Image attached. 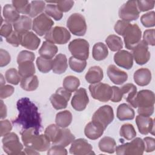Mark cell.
I'll return each instance as SVG.
<instances>
[{"mask_svg": "<svg viewBox=\"0 0 155 155\" xmlns=\"http://www.w3.org/2000/svg\"><path fill=\"white\" fill-rule=\"evenodd\" d=\"M18 114L12 120V124L20 128V132L34 128L39 133L42 129V119L38 107L28 97H22L16 103Z\"/></svg>", "mask_w": 155, "mask_h": 155, "instance_id": "obj_1", "label": "cell"}, {"mask_svg": "<svg viewBox=\"0 0 155 155\" xmlns=\"http://www.w3.org/2000/svg\"><path fill=\"white\" fill-rule=\"evenodd\" d=\"M21 139L25 147L38 151H45L50 148V141L45 134H39L34 128H29L20 132Z\"/></svg>", "mask_w": 155, "mask_h": 155, "instance_id": "obj_2", "label": "cell"}, {"mask_svg": "<svg viewBox=\"0 0 155 155\" xmlns=\"http://www.w3.org/2000/svg\"><path fill=\"white\" fill-rule=\"evenodd\" d=\"M154 92L149 90H142L136 93L131 107L138 108L139 114L150 116L154 112Z\"/></svg>", "mask_w": 155, "mask_h": 155, "instance_id": "obj_3", "label": "cell"}, {"mask_svg": "<svg viewBox=\"0 0 155 155\" xmlns=\"http://www.w3.org/2000/svg\"><path fill=\"white\" fill-rule=\"evenodd\" d=\"M2 148L4 152L8 155L25 154L23 150V145L19 142L18 135L10 132L4 136L2 139Z\"/></svg>", "mask_w": 155, "mask_h": 155, "instance_id": "obj_4", "label": "cell"}, {"mask_svg": "<svg viewBox=\"0 0 155 155\" xmlns=\"http://www.w3.org/2000/svg\"><path fill=\"white\" fill-rule=\"evenodd\" d=\"M117 155H142L145 151L143 140L140 137H136L130 142L120 145L116 147Z\"/></svg>", "mask_w": 155, "mask_h": 155, "instance_id": "obj_5", "label": "cell"}, {"mask_svg": "<svg viewBox=\"0 0 155 155\" xmlns=\"http://www.w3.org/2000/svg\"><path fill=\"white\" fill-rule=\"evenodd\" d=\"M67 27L72 34L79 36H84L87 29L85 18L78 13H73L68 17Z\"/></svg>", "mask_w": 155, "mask_h": 155, "instance_id": "obj_6", "label": "cell"}, {"mask_svg": "<svg viewBox=\"0 0 155 155\" xmlns=\"http://www.w3.org/2000/svg\"><path fill=\"white\" fill-rule=\"evenodd\" d=\"M47 41L52 44H65L69 41L71 35L69 31L64 27L55 26L52 27L44 36Z\"/></svg>", "mask_w": 155, "mask_h": 155, "instance_id": "obj_7", "label": "cell"}, {"mask_svg": "<svg viewBox=\"0 0 155 155\" xmlns=\"http://www.w3.org/2000/svg\"><path fill=\"white\" fill-rule=\"evenodd\" d=\"M88 88L92 97L100 102H107L111 97L112 88L107 84L98 82L90 84Z\"/></svg>", "mask_w": 155, "mask_h": 155, "instance_id": "obj_8", "label": "cell"}, {"mask_svg": "<svg viewBox=\"0 0 155 155\" xmlns=\"http://www.w3.org/2000/svg\"><path fill=\"white\" fill-rule=\"evenodd\" d=\"M90 45L84 39H75L68 44V50L72 56L82 60H87L89 56Z\"/></svg>", "mask_w": 155, "mask_h": 155, "instance_id": "obj_9", "label": "cell"}, {"mask_svg": "<svg viewBox=\"0 0 155 155\" xmlns=\"http://www.w3.org/2000/svg\"><path fill=\"white\" fill-rule=\"evenodd\" d=\"M122 36L124 38L125 48L132 50L140 41L142 31L137 24H131L125 30Z\"/></svg>", "mask_w": 155, "mask_h": 155, "instance_id": "obj_10", "label": "cell"}, {"mask_svg": "<svg viewBox=\"0 0 155 155\" xmlns=\"http://www.w3.org/2000/svg\"><path fill=\"white\" fill-rule=\"evenodd\" d=\"M53 24V21L47 15L42 13L33 19L32 30L38 35L42 36L50 31Z\"/></svg>", "mask_w": 155, "mask_h": 155, "instance_id": "obj_11", "label": "cell"}, {"mask_svg": "<svg viewBox=\"0 0 155 155\" xmlns=\"http://www.w3.org/2000/svg\"><path fill=\"white\" fill-rule=\"evenodd\" d=\"M140 12L138 10L136 1H128L119 10V17L123 21L130 22L137 19Z\"/></svg>", "mask_w": 155, "mask_h": 155, "instance_id": "obj_12", "label": "cell"}, {"mask_svg": "<svg viewBox=\"0 0 155 155\" xmlns=\"http://www.w3.org/2000/svg\"><path fill=\"white\" fill-rule=\"evenodd\" d=\"M114 116L113 108L108 105H105L99 107L94 113L92 120L101 124L106 129L107 126L113 122Z\"/></svg>", "mask_w": 155, "mask_h": 155, "instance_id": "obj_13", "label": "cell"}, {"mask_svg": "<svg viewBox=\"0 0 155 155\" xmlns=\"http://www.w3.org/2000/svg\"><path fill=\"white\" fill-rule=\"evenodd\" d=\"M71 96V93L65 90L64 87H60L56 90L54 93L50 97V102L53 108L57 110L64 109L67 107L68 102Z\"/></svg>", "mask_w": 155, "mask_h": 155, "instance_id": "obj_14", "label": "cell"}, {"mask_svg": "<svg viewBox=\"0 0 155 155\" xmlns=\"http://www.w3.org/2000/svg\"><path fill=\"white\" fill-rule=\"evenodd\" d=\"M131 54L136 63L140 65L147 63L150 58L148 45L143 40L140 41L132 49Z\"/></svg>", "mask_w": 155, "mask_h": 155, "instance_id": "obj_15", "label": "cell"}, {"mask_svg": "<svg viewBox=\"0 0 155 155\" xmlns=\"http://www.w3.org/2000/svg\"><path fill=\"white\" fill-rule=\"evenodd\" d=\"M70 153L74 155H90L94 154L92 145L83 138L74 139L70 148Z\"/></svg>", "mask_w": 155, "mask_h": 155, "instance_id": "obj_16", "label": "cell"}, {"mask_svg": "<svg viewBox=\"0 0 155 155\" xmlns=\"http://www.w3.org/2000/svg\"><path fill=\"white\" fill-rule=\"evenodd\" d=\"M88 102L89 98L86 90L84 88H80L74 93L71 101V105L75 110L81 111L86 108Z\"/></svg>", "mask_w": 155, "mask_h": 155, "instance_id": "obj_17", "label": "cell"}, {"mask_svg": "<svg viewBox=\"0 0 155 155\" xmlns=\"http://www.w3.org/2000/svg\"><path fill=\"white\" fill-rule=\"evenodd\" d=\"M136 123L139 133L143 135L148 133L154 134V121L150 116L137 115L136 117Z\"/></svg>", "mask_w": 155, "mask_h": 155, "instance_id": "obj_18", "label": "cell"}, {"mask_svg": "<svg viewBox=\"0 0 155 155\" xmlns=\"http://www.w3.org/2000/svg\"><path fill=\"white\" fill-rule=\"evenodd\" d=\"M114 61L118 66L129 70L133 67V57L130 52L125 50H120L114 54Z\"/></svg>", "mask_w": 155, "mask_h": 155, "instance_id": "obj_19", "label": "cell"}, {"mask_svg": "<svg viewBox=\"0 0 155 155\" xmlns=\"http://www.w3.org/2000/svg\"><path fill=\"white\" fill-rule=\"evenodd\" d=\"M107 73L110 80L116 85H122L128 79L127 73L113 64L108 67Z\"/></svg>", "mask_w": 155, "mask_h": 155, "instance_id": "obj_20", "label": "cell"}, {"mask_svg": "<svg viewBox=\"0 0 155 155\" xmlns=\"http://www.w3.org/2000/svg\"><path fill=\"white\" fill-rule=\"evenodd\" d=\"M105 130L101 124L92 120L86 125L84 128V133L87 138L96 140L103 134Z\"/></svg>", "mask_w": 155, "mask_h": 155, "instance_id": "obj_21", "label": "cell"}, {"mask_svg": "<svg viewBox=\"0 0 155 155\" xmlns=\"http://www.w3.org/2000/svg\"><path fill=\"white\" fill-rule=\"evenodd\" d=\"M41 43V39L32 31H27L22 35L21 45L30 50H36Z\"/></svg>", "mask_w": 155, "mask_h": 155, "instance_id": "obj_22", "label": "cell"}, {"mask_svg": "<svg viewBox=\"0 0 155 155\" xmlns=\"http://www.w3.org/2000/svg\"><path fill=\"white\" fill-rule=\"evenodd\" d=\"M151 72L147 68H141L137 70L133 75L134 81L139 86H146L151 81Z\"/></svg>", "mask_w": 155, "mask_h": 155, "instance_id": "obj_23", "label": "cell"}, {"mask_svg": "<svg viewBox=\"0 0 155 155\" xmlns=\"http://www.w3.org/2000/svg\"><path fill=\"white\" fill-rule=\"evenodd\" d=\"M68 67L67 59L65 54H58L53 61L52 70L55 74H61L65 72Z\"/></svg>", "mask_w": 155, "mask_h": 155, "instance_id": "obj_24", "label": "cell"}, {"mask_svg": "<svg viewBox=\"0 0 155 155\" xmlns=\"http://www.w3.org/2000/svg\"><path fill=\"white\" fill-rule=\"evenodd\" d=\"M103 78V70L99 66L91 67L85 76V80L91 84L100 82Z\"/></svg>", "mask_w": 155, "mask_h": 155, "instance_id": "obj_25", "label": "cell"}, {"mask_svg": "<svg viewBox=\"0 0 155 155\" xmlns=\"http://www.w3.org/2000/svg\"><path fill=\"white\" fill-rule=\"evenodd\" d=\"M134 110L128 104L123 103L117 107L116 116L120 120H132L134 119Z\"/></svg>", "mask_w": 155, "mask_h": 155, "instance_id": "obj_26", "label": "cell"}, {"mask_svg": "<svg viewBox=\"0 0 155 155\" xmlns=\"http://www.w3.org/2000/svg\"><path fill=\"white\" fill-rule=\"evenodd\" d=\"M31 19L28 16L22 15L13 24L15 30L21 34H24L31 28Z\"/></svg>", "mask_w": 155, "mask_h": 155, "instance_id": "obj_27", "label": "cell"}, {"mask_svg": "<svg viewBox=\"0 0 155 155\" xmlns=\"http://www.w3.org/2000/svg\"><path fill=\"white\" fill-rule=\"evenodd\" d=\"M2 15L4 21L10 24H14L20 18L19 13L12 4H5L3 7Z\"/></svg>", "mask_w": 155, "mask_h": 155, "instance_id": "obj_28", "label": "cell"}, {"mask_svg": "<svg viewBox=\"0 0 155 155\" xmlns=\"http://www.w3.org/2000/svg\"><path fill=\"white\" fill-rule=\"evenodd\" d=\"M58 50V47L48 41H44L39 50V54L42 58L47 59L53 58Z\"/></svg>", "mask_w": 155, "mask_h": 155, "instance_id": "obj_29", "label": "cell"}, {"mask_svg": "<svg viewBox=\"0 0 155 155\" xmlns=\"http://www.w3.org/2000/svg\"><path fill=\"white\" fill-rule=\"evenodd\" d=\"M98 147L101 151L111 154L115 151L116 142L113 138L109 136H105L99 140Z\"/></svg>", "mask_w": 155, "mask_h": 155, "instance_id": "obj_30", "label": "cell"}, {"mask_svg": "<svg viewBox=\"0 0 155 155\" xmlns=\"http://www.w3.org/2000/svg\"><path fill=\"white\" fill-rule=\"evenodd\" d=\"M108 55L106 45L102 42H97L93 47L92 56L94 60L100 61L105 59Z\"/></svg>", "mask_w": 155, "mask_h": 155, "instance_id": "obj_31", "label": "cell"}, {"mask_svg": "<svg viewBox=\"0 0 155 155\" xmlns=\"http://www.w3.org/2000/svg\"><path fill=\"white\" fill-rule=\"evenodd\" d=\"M73 119L72 114L69 110H64L58 113L56 115V124L61 128H66L70 125Z\"/></svg>", "mask_w": 155, "mask_h": 155, "instance_id": "obj_32", "label": "cell"}, {"mask_svg": "<svg viewBox=\"0 0 155 155\" xmlns=\"http://www.w3.org/2000/svg\"><path fill=\"white\" fill-rule=\"evenodd\" d=\"M61 131L62 128L56 124H50L45 128L44 134L52 142V144L54 145L58 140L61 134Z\"/></svg>", "mask_w": 155, "mask_h": 155, "instance_id": "obj_33", "label": "cell"}, {"mask_svg": "<svg viewBox=\"0 0 155 155\" xmlns=\"http://www.w3.org/2000/svg\"><path fill=\"white\" fill-rule=\"evenodd\" d=\"M20 85L25 91H31L36 90L39 85V81L37 76L33 75L27 78H22Z\"/></svg>", "mask_w": 155, "mask_h": 155, "instance_id": "obj_34", "label": "cell"}, {"mask_svg": "<svg viewBox=\"0 0 155 155\" xmlns=\"http://www.w3.org/2000/svg\"><path fill=\"white\" fill-rule=\"evenodd\" d=\"M120 88L123 93V97H125L126 101L131 106L137 93L136 87L133 84L128 83L123 85Z\"/></svg>", "mask_w": 155, "mask_h": 155, "instance_id": "obj_35", "label": "cell"}, {"mask_svg": "<svg viewBox=\"0 0 155 155\" xmlns=\"http://www.w3.org/2000/svg\"><path fill=\"white\" fill-rule=\"evenodd\" d=\"M75 139V136L71 133L70 130L68 128H62L61 134L58 140L54 144L66 147Z\"/></svg>", "mask_w": 155, "mask_h": 155, "instance_id": "obj_36", "label": "cell"}, {"mask_svg": "<svg viewBox=\"0 0 155 155\" xmlns=\"http://www.w3.org/2000/svg\"><path fill=\"white\" fill-rule=\"evenodd\" d=\"M35 67L33 62H24L18 64V72L21 77L27 78L34 75Z\"/></svg>", "mask_w": 155, "mask_h": 155, "instance_id": "obj_37", "label": "cell"}, {"mask_svg": "<svg viewBox=\"0 0 155 155\" xmlns=\"http://www.w3.org/2000/svg\"><path fill=\"white\" fill-rule=\"evenodd\" d=\"M105 42L112 51H118L123 48V42L121 38L115 35H109L106 38Z\"/></svg>", "mask_w": 155, "mask_h": 155, "instance_id": "obj_38", "label": "cell"}, {"mask_svg": "<svg viewBox=\"0 0 155 155\" xmlns=\"http://www.w3.org/2000/svg\"><path fill=\"white\" fill-rule=\"evenodd\" d=\"M62 85L63 87L69 92H74L80 85V81L77 77L69 75L64 79Z\"/></svg>", "mask_w": 155, "mask_h": 155, "instance_id": "obj_39", "label": "cell"}, {"mask_svg": "<svg viewBox=\"0 0 155 155\" xmlns=\"http://www.w3.org/2000/svg\"><path fill=\"white\" fill-rule=\"evenodd\" d=\"M119 134L121 137L130 140L136 137V131L132 124L127 123L121 126Z\"/></svg>", "mask_w": 155, "mask_h": 155, "instance_id": "obj_40", "label": "cell"}, {"mask_svg": "<svg viewBox=\"0 0 155 155\" xmlns=\"http://www.w3.org/2000/svg\"><path fill=\"white\" fill-rule=\"evenodd\" d=\"M45 14L48 16H51L56 21H59L63 17V12L58 8L56 4H48L45 8Z\"/></svg>", "mask_w": 155, "mask_h": 155, "instance_id": "obj_41", "label": "cell"}, {"mask_svg": "<svg viewBox=\"0 0 155 155\" xmlns=\"http://www.w3.org/2000/svg\"><path fill=\"white\" fill-rule=\"evenodd\" d=\"M68 62L71 70L77 73L82 72L87 66V62L85 60L76 58L73 56L69 58Z\"/></svg>", "mask_w": 155, "mask_h": 155, "instance_id": "obj_42", "label": "cell"}, {"mask_svg": "<svg viewBox=\"0 0 155 155\" xmlns=\"http://www.w3.org/2000/svg\"><path fill=\"white\" fill-rule=\"evenodd\" d=\"M36 63L38 70L43 73H48L52 69L53 61L51 59H47L39 56L37 58Z\"/></svg>", "mask_w": 155, "mask_h": 155, "instance_id": "obj_43", "label": "cell"}, {"mask_svg": "<svg viewBox=\"0 0 155 155\" xmlns=\"http://www.w3.org/2000/svg\"><path fill=\"white\" fill-rule=\"evenodd\" d=\"M30 12L29 16L31 18H34L38 16L45 10L46 4L45 2L43 1H32L30 2Z\"/></svg>", "mask_w": 155, "mask_h": 155, "instance_id": "obj_44", "label": "cell"}, {"mask_svg": "<svg viewBox=\"0 0 155 155\" xmlns=\"http://www.w3.org/2000/svg\"><path fill=\"white\" fill-rule=\"evenodd\" d=\"M12 5L19 13L29 14L30 12V4L28 1L13 0L12 1Z\"/></svg>", "mask_w": 155, "mask_h": 155, "instance_id": "obj_45", "label": "cell"}, {"mask_svg": "<svg viewBox=\"0 0 155 155\" xmlns=\"http://www.w3.org/2000/svg\"><path fill=\"white\" fill-rule=\"evenodd\" d=\"M5 78L7 82L13 85H18L21 81V76L16 68L8 69L5 74Z\"/></svg>", "mask_w": 155, "mask_h": 155, "instance_id": "obj_46", "label": "cell"}, {"mask_svg": "<svg viewBox=\"0 0 155 155\" xmlns=\"http://www.w3.org/2000/svg\"><path fill=\"white\" fill-rule=\"evenodd\" d=\"M142 24L147 28L153 27L155 25V13L154 11L149 12L142 15L140 17Z\"/></svg>", "mask_w": 155, "mask_h": 155, "instance_id": "obj_47", "label": "cell"}, {"mask_svg": "<svg viewBox=\"0 0 155 155\" xmlns=\"http://www.w3.org/2000/svg\"><path fill=\"white\" fill-rule=\"evenodd\" d=\"M35 59V54L33 52L27 51V50H22L20 51L17 57V62L18 64L24 62H33Z\"/></svg>", "mask_w": 155, "mask_h": 155, "instance_id": "obj_48", "label": "cell"}, {"mask_svg": "<svg viewBox=\"0 0 155 155\" xmlns=\"http://www.w3.org/2000/svg\"><path fill=\"white\" fill-rule=\"evenodd\" d=\"M48 3L56 4L58 8L62 12H67L70 10L74 5L73 1H45Z\"/></svg>", "mask_w": 155, "mask_h": 155, "instance_id": "obj_49", "label": "cell"}, {"mask_svg": "<svg viewBox=\"0 0 155 155\" xmlns=\"http://www.w3.org/2000/svg\"><path fill=\"white\" fill-rule=\"evenodd\" d=\"M136 3L139 12H146L154 8L155 1L139 0L136 1Z\"/></svg>", "mask_w": 155, "mask_h": 155, "instance_id": "obj_50", "label": "cell"}, {"mask_svg": "<svg viewBox=\"0 0 155 155\" xmlns=\"http://www.w3.org/2000/svg\"><path fill=\"white\" fill-rule=\"evenodd\" d=\"M22 35V34L19 33L14 30L11 35L6 38V41L13 47H18L21 44Z\"/></svg>", "mask_w": 155, "mask_h": 155, "instance_id": "obj_51", "label": "cell"}, {"mask_svg": "<svg viewBox=\"0 0 155 155\" xmlns=\"http://www.w3.org/2000/svg\"><path fill=\"white\" fill-rule=\"evenodd\" d=\"M154 29H147L143 32V41H144L148 45L154 46L155 45L154 39Z\"/></svg>", "mask_w": 155, "mask_h": 155, "instance_id": "obj_52", "label": "cell"}, {"mask_svg": "<svg viewBox=\"0 0 155 155\" xmlns=\"http://www.w3.org/2000/svg\"><path fill=\"white\" fill-rule=\"evenodd\" d=\"M15 91L13 86L10 85H1L0 88V97L1 99H6L12 96Z\"/></svg>", "mask_w": 155, "mask_h": 155, "instance_id": "obj_53", "label": "cell"}, {"mask_svg": "<svg viewBox=\"0 0 155 155\" xmlns=\"http://www.w3.org/2000/svg\"><path fill=\"white\" fill-rule=\"evenodd\" d=\"M131 24V23L123 21V20H118L114 25V31L119 35L122 36L124 32L126 30V28Z\"/></svg>", "mask_w": 155, "mask_h": 155, "instance_id": "obj_54", "label": "cell"}, {"mask_svg": "<svg viewBox=\"0 0 155 155\" xmlns=\"http://www.w3.org/2000/svg\"><path fill=\"white\" fill-rule=\"evenodd\" d=\"M13 32L12 30V25L10 23L4 21H2L1 25V29H0V34L2 36L7 38L8 36H9L11 33Z\"/></svg>", "mask_w": 155, "mask_h": 155, "instance_id": "obj_55", "label": "cell"}, {"mask_svg": "<svg viewBox=\"0 0 155 155\" xmlns=\"http://www.w3.org/2000/svg\"><path fill=\"white\" fill-rule=\"evenodd\" d=\"M12 130V125L9 120L5 119L1 120V126H0V136L2 137L9 133Z\"/></svg>", "mask_w": 155, "mask_h": 155, "instance_id": "obj_56", "label": "cell"}, {"mask_svg": "<svg viewBox=\"0 0 155 155\" xmlns=\"http://www.w3.org/2000/svg\"><path fill=\"white\" fill-rule=\"evenodd\" d=\"M112 96L110 100L113 102H120L123 97V93L120 88L116 86H112Z\"/></svg>", "mask_w": 155, "mask_h": 155, "instance_id": "obj_57", "label": "cell"}, {"mask_svg": "<svg viewBox=\"0 0 155 155\" xmlns=\"http://www.w3.org/2000/svg\"><path fill=\"white\" fill-rule=\"evenodd\" d=\"M11 61V56L8 52L2 48L0 49V67H3L8 65Z\"/></svg>", "mask_w": 155, "mask_h": 155, "instance_id": "obj_58", "label": "cell"}, {"mask_svg": "<svg viewBox=\"0 0 155 155\" xmlns=\"http://www.w3.org/2000/svg\"><path fill=\"white\" fill-rule=\"evenodd\" d=\"M145 151L147 153L153 152L155 150V139L151 137H145L143 139Z\"/></svg>", "mask_w": 155, "mask_h": 155, "instance_id": "obj_59", "label": "cell"}, {"mask_svg": "<svg viewBox=\"0 0 155 155\" xmlns=\"http://www.w3.org/2000/svg\"><path fill=\"white\" fill-rule=\"evenodd\" d=\"M68 152L67 150L65 148V147L60 146V145H53V146L50 148L48 150L47 154H62V155H66L67 154Z\"/></svg>", "mask_w": 155, "mask_h": 155, "instance_id": "obj_60", "label": "cell"}, {"mask_svg": "<svg viewBox=\"0 0 155 155\" xmlns=\"http://www.w3.org/2000/svg\"><path fill=\"white\" fill-rule=\"evenodd\" d=\"M0 118L1 119H4L6 117L7 114V110L6 105L4 104V102L1 100V109H0Z\"/></svg>", "mask_w": 155, "mask_h": 155, "instance_id": "obj_61", "label": "cell"}, {"mask_svg": "<svg viewBox=\"0 0 155 155\" xmlns=\"http://www.w3.org/2000/svg\"><path fill=\"white\" fill-rule=\"evenodd\" d=\"M24 151L25 152V154H39V151L27 147H25V148L24 150Z\"/></svg>", "mask_w": 155, "mask_h": 155, "instance_id": "obj_62", "label": "cell"}, {"mask_svg": "<svg viewBox=\"0 0 155 155\" xmlns=\"http://www.w3.org/2000/svg\"><path fill=\"white\" fill-rule=\"evenodd\" d=\"M5 79H4L3 78V76L2 74H1V85H5Z\"/></svg>", "mask_w": 155, "mask_h": 155, "instance_id": "obj_63", "label": "cell"}]
</instances>
